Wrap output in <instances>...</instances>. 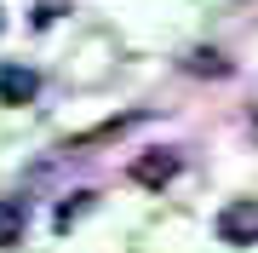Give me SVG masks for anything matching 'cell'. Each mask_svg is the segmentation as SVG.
Instances as JSON below:
<instances>
[{"label":"cell","instance_id":"6da1fadb","mask_svg":"<svg viewBox=\"0 0 258 253\" xmlns=\"http://www.w3.org/2000/svg\"><path fill=\"white\" fill-rule=\"evenodd\" d=\"M218 242H230V247H252V242H258V201H252V196L224 201V213H218Z\"/></svg>","mask_w":258,"mask_h":253},{"label":"cell","instance_id":"7a4b0ae2","mask_svg":"<svg viewBox=\"0 0 258 253\" xmlns=\"http://www.w3.org/2000/svg\"><path fill=\"white\" fill-rule=\"evenodd\" d=\"M132 184H144V190H161V184H172L178 178V150H144V156H132Z\"/></svg>","mask_w":258,"mask_h":253},{"label":"cell","instance_id":"3957f363","mask_svg":"<svg viewBox=\"0 0 258 253\" xmlns=\"http://www.w3.org/2000/svg\"><path fill=\"white\" fill-rule=\"evenodd\" d=\"M40 92V75L35 69H23V64H6L0 69V104H29Z\"/></svg>","mask_w":258,"mask_h":253},{"label":"cell","instance_id":"277c9868","mask_svg":"<svg viewBox=\"0 0 258 253\" xmlns=\"http://www.w3.org/2000/svg\"><path fill=\"white\" fill-rule=\"evenodd\" d=\"M23 225H29V207L18 196H0V247H18L23 242Z\"/></svg>","mask_w":258,"mask_h":253},{"label":"cell","instance_id":"5b68a950","mask_svg":"<svg viewBox=\"0 0 258 253\" xmlns=\"http://www.w3.org/2000/svg\"><path fill=\"white\" fill-rule=\"evenodd\" d=\"M184 69H189V75H230V64H224L218 52H189Z\"/></svg>","mask_w":258,"mask_h":253},{"label":"cell","instance_id":"8992f818","mask_svg":"<svg viewBox=\"0 0 258 253\" xmlns=\"http://www.w3.org/2000/svg\"><path fill=\"white\" fill-rule=\"evenodd\" d=\"M252 132H258V110H252Z\"/></svg>","mask_w":258,"mask_h":253},{"label":"cell","instance_id":"52a82bcc","mask_svg":"<svg viewBox=\"0 0 258 253\" xmlns=\"http://www.w3.org/2000/svg\"><path fill=\"white\" fill-rule=\"evenodd\" d=\"M0 29H6V18H0Z\"/></svg>","mask_w":258,"mask_h":253}]
</instances>
